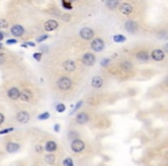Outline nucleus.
<instances>
[{
  "instance_id": "nucleus-5",
  "label": "nucleus",
  "mask_w": 168,
  "mask_h": 166,
  "mask_svg": "<svg viewBox=\"0 0 168 166\" xmlns=\"http://www.w3.org/2000/svg\"><path fill=\"white\" fill-rule=\"evenodd\" d=\"M82 61H83L84 65H87V66H92L96 63V57L93 56L92 53H85L82 57Z\"/></svg>"
},
{
  "instance_id": "nucleus-25",
  "label": "nucleus",
  "mask_w": 168,
  "mask_h": 166,
  "mask_svg": "<svg viewBox=\"0 0 168 166\" xmlns=\"http://www.w3.org/2000/svg\"><path fill=\"white\" fill-rule=\"evenodd\" d=\"M55 110H57V112H59V113H62V112L66 111V106H64V104H58L55 106Z\"/></svg>"
},
{
  "instance_id": "nucleus-28",
  "label": "nucleus",
  "mask_w": 168,
  "mask_h": 166,
  "mask_svg": "<svg viewBox=\"0 0 168 166\" xmlns=\"http://www.w3.org/2000/svg\"><path fill=\"white\" fill-rule=\"evenodd\" d=\"M47 38H48L47 35H41V36H39V37H37V42H38V43H41V42L46 40Z\"/></svg>"
},
{
  "instance_id": "nucleus-32",
  "label": "nucleus",
  "mask_w": 168,
  "mask_h": 166,
  "mask_svg": "<svg viewBox=\"0 0 168 166\" xmlns=\"http://www.w3.org/2000/svg\"><path fill=\"white\" fill-rule=\"evenodd\" d=\"M62 6H64L66 9H71V4L70 2H66V1H62Z\"/></svg>"
},
{
  "instance_id": "nucleus-34",
  "label": "nucleus",
  "mask_w": 168,
  "mask_h": 166,
  "mask_svg": "<svg viewBox=\"0 0 168 166\" xmlns=\"http://www.w3.org/2000/svg\"><path fill=\"white\" fill-rule=\"evenodd\" d=\"M23 47H27V46H31V47H34L35 46V43L34 42H28V43H25V44H23Z\"/></svg>"
},
{
  "instance_id": "nucleus-39",
  "label": "nucleus",
  "mask_w": 168,
  "mask_h": 166,
  "mask_svg": "<svg viewBox=\"0 0 168 166\" xmlns=\"http://www.w3.org/2000/svg\"><path fill=\"white\" fill-rule=\"evenodd\" d=\"M4 37H5V35L2 34V32H0V42L4 39Z\"/></svg>"
},
{
  "instance_id": "nucleus-20",
  "label": "nucleus",
  "mask_w": 168,
  "mask_h": 166,
  "mask_svg": "<svg viewBox=\"0 0 168 166\" xmlns=\"http://www.w3.org/2000/svg\"><path fill=\"white\" fill-rule=\"evenodd\" d=\"M106 6H107L110 9H114L115 7L119 6V1H117V0H108V1L106 2Z\"/></svg>"
},
{
  "instance_id": "nucleus-12",
  "label": "nucleus",
  "mask_w": 168,
  "mask_h": 166,
  "mask_svg": "<svg viewBox=\"0 0 168 166\" xmlns=\"http://www.w3.org/2000/svg\"><path fill=\"white\" fill-rule=\"evenodd\" d=\"M20 90H18V88H11L8 91H7V96L13 99V100H15V99H18L20 98Z\"/></svg>"
},
{
  "instance_id": "nucleus-17",
  "label": "nucleus",
  "mask_w": 168,
  "mask_h": 166,
  "mask_svg": "<svg viewBox=\"0 0 168 166\" xmlns=\"http://www.w3.org/2000/svg\"><path fill=\"white\" fill-rule=\"evenodd\" d=\"M32 97V93L29 90H23V91L20 92V98L23 100V102H29Z\"/></svg>"
},
{
  "instance_id": "nucleus-30",
  "label": "nucleus",
  "mask_w": 168,
  "mask_h": 166,
  "mask_svg": "<svg viewBox=\"0 0 168 166\" xmlns=\"http://www.w3.org/2000/svg\"><path fill=\"white\" fill-rule=\"evenodd\" d=\"M34 58H35L37 61H41V52H36V53H34Z\"/></svg>"
},
{
  "instance_id": "nucleus-1",
  "label": "nucleus",
  "mask_w": 168,
  "mask_h": 166,
  "mask_svg": "<svg viewBox=\"0 0 168 166\" xmlns=\"http://www.w3.org/2000/svg\"><path fill=\"white\" fill-rule=\"evenodd\" d=\"M91 49L94 52H101L105 49V43L101 38H94L91 43Z\"/></svg>"
},
{
  "instance_id": "nucleus-40",
  "label": "nucleus",
  "mask_w": 168,
  "mask_h": 166,
  "mask_svg": "<svg viewBox=\"0 0 168 166\" xmlns=\"http://www.w3.org/2000/svg\"><path fill=\"white\" fill-rule=\"evenodd\" d=\"M4 63V59L1 58V59H0V63Z\"/></svg>"
},
{
  "instance_id": "nucleus-23",
  "label": "nucleus",
  "mask_w": 168,
  "mask_h": 166,
  "mask_svg": "<svg viewBox=\"0 0 168 166\" xmlns=\"http://www.w3.org/2000/svg\"><path fill=\"white\" fill-rule=\"evenodd\" d=\"M121 67L124 70H130V69H133V63H129V61H123L121 63Z\"/></svg>"
},
{
  "instance_id": "nucleus-11",
  "label": "nucleus",
  "mask_w": 168,
  "mask_h": 166,
  "mask_svg": "<svg viewBox=\"0 0 168 166\" xmlns=\"http://www.w3.org/2000/svg\"><path fill=\"white\" fill-rule=\"evenodd\" d=\"M87 121H89V115L85 112H81L76 117V122L80 124V125H85Z\"/></svg>"
},
{
  "instance_id": "nucleus-15",
  "label": "nucleus",
  "mask_w": 168,
  "mask_h": 166,
  "mask_svg": "<svg viewBox=\"0 0 168 166\" xmlns=\"http://www.w3.org/2000/svg\"><path fill=\"white\" fill-rule=\"evenodd\" d=\"M136 58H137V60H139L140 63H146L150 59V54L145 51H140L136 54Z\"/></svg>"
},
{
  "instance_id": "nucleus-35",
  "label": "nucleus",
  "mask_w": 168,
  "mask_h": 166,
  "mask_svg": "<svg viewBox=\"0 0 168 166\" xmlns=\"http://www.w3.org/2000/svg\"><path fill=\"white\" fill-rule=\"evenodd\" d=\"M6 43L8 44V45H11V44H16V43H18V40L16 39H7Z\"/></svg>"
},
{
  "instance_id": "nucleus-26",
  "label": "nucleus",
  "mask_w": 168,
  "mask_h": 166,
  "mask_svg": "<svg viewBox=\"0 0 168 166\" xmlns=\"http://www.w3.org/2000/svg\"><path fill=\"white\" fill-rule=\"evenodd\" d=\"M13 130H14V128H13V127H9V128H5V129L0 130V135H4V134H8V133H12Z\"/></svg>"
},
{
  "instance_id": "nucleus-29",
  "label": "nucleus",
  "mask_w": 168,
  "mask_h": 166,
  "mask_svg": "<svg viewBox=\"0 0 168 166\" xmlns=\"http://www.w3.org/2000/svg\"><path fill=\"white\" fill-rule=\"evenodd\" d=\"M64 166H74V163H73V161H71L70 158H67V159H64Z\"/></svg>"
},
{
  "instance_id": "nucleus-21",
  "label": "nucleus",
  "mask_w": 168,
  "mask_h": 166,
  "mask_svg": "<svg viewBox=\"0 0 168 166\" xmlns=\"http://www.w3.org/2000/svg\"><path fill=\"white\" fill-rule=\"evenodd\" d=\"M45 161L50 165H53L55 163V156L52 155V154H48L47 156H45Z\"/></svg>"
},
{
  "instance_id": "nucleus-19",
  "label": "nucleus",
  "mask_w": 168,
  "mask_h": 166,
  "mask_svg": "<svg viewBox=\"0 0 168 166\" xmlns=\"http://www.w3.org/2000/svg\"><path fill=\"white\" fill-rule=\"evenodd\" d=\"M57 149H58V145H57V143L54 141H48L46 145H45V150L47 152H54Z\"/></svg>"
},
{
  "instance_id": "nucleus-22",
  "label": "nucleus",
  "mask_w": 168,
  "mask_h": 166,
  "mask_svg": "<svg viewBox=\"0 0 168 166\" xmlns=\"http://www.w3.org/2000/svg\"><path fill=\"white\" fill-rule=\"evenodd\" d=\"M113 40L115 43H123V42H126V37L123 35H115V36H113Z\"/></svg>"
},
{
  "instance_id": "nucleus-36",
  "label": "nucleus",
  "mask_w": 168,
  "mask_h": 166,
  "mask_svg": "<svg viewBox=\"0 0 168 166\" xmlns=\"http://www.w3.org/2000/svg\"><path fill=\"white\" fill-rule=\"evenodd\" d=\"M36 151L37 152H41L43 151V147L41 145H36Z\"/></svg>"
},
{
  "instance_id": "nucleus-33",
  "label": "nucleus",
  "mask_w": 168,
  "mask_h": 166,
  "mask_svg": "<svg viewBox=\"0 0 168 166\" xmlns=\"http://www.w3.org/2000/svg\"><path fill=\"white\" fill-rule=\"evenodd\" d=\"M82 104H83V102H82V100H80V102H78V103L75 105V107H74V110H73V112H71V113H74L75 111H77V110L80 109V107L82 106Z\"/></svg>"
},
{
  "instance_id": "nucleus-2",
  "label": "nucleus",
  "mask_w": 168,
  "mask_h": 166,
  "mask_svg": "<svg viewBox=\"0 0 168 166\" xmlns=\"http://www.w3.org/2000/svg\"><path fill=\"white\" fill-rule=\"evenodd\" d=\"M58 86L59 89H61V90H68L71 86V80H70L69 77H67V76H64V77L59 79Z\"/></svg>"
},
{
  "instance_id": "nucleus-4",
  "label": "nucleus",
  "mask_w": 168,
  "mask_h": 166,
  "mask_svg": "<svg viewBox=\"0 0 168 166\" xmlns=\"http://www.w3.org/2000/svg\"><path fill=\"white\" fill-rule=\"evenodd\" d=\"M80 36H81V38H83V39L89 40V39H91L93 36H94V32H93V30L91 28H87V27H85V28L81 29V31H80Z\"/></svg>"
},
{
  "instance_id": "nucleus-18",
  "label": "nucleus",
  "mask_w": 168,
  "mask_h": 166,
  "mask_svg": "<svg viewBox=\"0 0 168 166\" xmlns=\"http://www.w3.org/2000/svg\"><path fill=\"white\" fill-rule=\"evenodd\" d=\"M91 84H92L93 88H101L103 84H104V81L101 77H99V76H94L91 81Z\"/></svg>"
},
{
  "instance_id": "nucleus-6",
  "label": "nucleus",
  "mask_w": 168,
  "mask_h": 166,
  "mask_svg": "<svg viewBox=\"0 0 168 166\" xmlns=\"http://www.w3.org/2000/svg\"><path fill=\"white\" fill-rule=\"evenodd\" d=\"M151 58L154 60V61H162L163 58H165V52L160 50V49H156L153 50L151 53Z\"/></svg>"
},
{
  "instance_id": "nucleus-9",
  "label": "nucleus",
  "mask_w": 168,
  "mask_h": 166,
  "mask_svg": "<svg viewBox=\"0 0 168 166\" xmlns=\"http://www.w3.org/2000/svg\"><path fill=\"white\" fill-rule=\"evenodd\" d=\"M133 6L130 5V4H128V2H123L122 5H120V11H121L122 14H124V15H129V14H131L133 13Z\"/></svg>"
},
{
  "instance_id": "nucleus-16",
  "label": "nucleus",
  "mask_w": 168,
  "mask_h": 166,
  "mask_svg": "<svg viewBox=\"0 0 168 166\" xmlns=\"http://www.w3.org/2000/svg\"><path fill=\"white\" fill-rule=\"evenodd\" d=\"M64 68L67 72H74L76 69V63L73 60H67V61L64 63Z\"/></svg>"
},
{
  "instance_id": "nucleus-13",
  "label": "nucleus",
  "mask_w": 168,
  "mask_h": 166,
  "mask_svg": "<svg viewBox=\"0 0 168 166\" xmlns=\"http://www.w3.org/2000/svg\"><path fill=\"white\" fill-rule=\"evenodd\" d=\"M20 144L18 143H15V142H9V143L6 145V150L7 152H9V154H14V152H16L20 150Z\"/></svg>"
},
{
  "instance_id": "nucleus-3",
  "label": "nucleus",
  "mask_w": 168,
  "mask_h": 166,
  "mask_svg": "<svg viewBox=\"0 0 168 166\" xmlns=\"http://www.w3.org/2000/svg\"><path fill=\"white\" fill-rule=\"evenodd\" d=\"M84 148H85V144H84V142L82 140L76 138V140H74L71 142V150L74 152H82L84 150Z\"/></svg>"
},
{
  "instance_id": "nucleus-10",
  "label": "nucleus",
  "mask_w": 168,
  "mask_h": 166,
  "mask_svg": "<svg viewBox=\"0 0 168 166\" xmlns=\"http://www.w3.org/2000/svg\"><path fill=\"white\" fill-rule=\"evenodd\" d=\"M44 28H45L46 31H53V30H55L58 28V22L55 20H48L44 24Z\"/></svg>"
},
{
  "instance_id": "nucleus-8",
  "label": "nucleus",
  "mask_w": 168,
  "mask_h": 166,
  "mask_svg": "<svg viewBox=\"0 0 168 166\" xmlns=\"http://www.w3.org/2000/svg\"><path fill=\"white\" fill-rule=\"evenodd\" d=\"M11 32H12L13 36L20 37V36H22L24 34V28L22 25H20V24H15V25H13L11 28Z\"/></svg>"
},
{
  "instance_id": "nucleus-38",
  "label": "nucleus",
  "mask_w": 168,
  "mask_h": 166,
  "mask_svg": "<svg viewBox=\"0 0 168 166\" xmlns=\"http://www.w3.org/2000/svg\"><path fill=\"white\" fill-rule=\"evenodd\" d=\"M59 130H60V125L55 124V125H54V132H59Z\"/></svg>"
},
{
  "instance_id": "nucleus-31",
  "label": "nucleus",
  "mask_w": 168,
  "mask_h": 166,
  "mask_svg": "<svg viewBox=\"0 0 168 166\" xmlns=\"http://www.w3.org/2000/svg\"><path fill=\"white\" fill-rule=\"evenodd\" d=\"M7 25H8V22H7L6 20H1L0 21V28H7Z\"/></svg>"
},
{
  "instance_id": "nucleus-41",
  "label": "nucleus",
  "mask_w": 168,
  "mask_h": 166,
  "mask_svg": "<svg viewBox=\"0 0 168 166\" xmlns=\"http://www.w3.org/2000/svg\"><path fill=\"white\" fill-rule=\"evenodd\" d=\"M1 50H2V44L0 43V51H1Z\"/></svg>"
},
{
  "instance_id": "nucleus-14",
  "label": "nucleus",
  "mask_w": 168,
  "mask_h": 166,
  "mask_svg": "<svg viewBox=\"0 0 168 166\" xmlns=\"http://www.w3.org/2000/svg\"><path fill=\"white\" fill-rule=\"evenodd\" d=\"M124 28L129 32H135L137 30V28H138V25H137V23L135 21H127L126 24H124Z\"/></svg>"
},
{
  "instance_id": "nucleus-27",
  "label": "nucleus",
  "mask_w": 168,
  "mask_h": 166,
  "mask_svg": "<svg viewBox=\"0 0 168 166\" xmlns=\"http://www.w3.org/2000/svg\"><path fill=\"white\" fill-rule=\"evenodd\" d=\"M110 63V59H101V61H100V65L103 66V67H106V66H108V63Z\"/></svg>"
},
{
  "instance_id": "nucleus-7",
  "label": "nucleus",
  "mask_w": 168,
  "mask_h": 166,
  "mask_svg": "<svg viewBox=\"0 0 168 166\" xmlns=\"http://www.w3.org/2000/svg\"><path fill=\"white\" fill-rule=\"evenodd\" d=\"M16 120L21 124H27L30 120V114L27 111H21L16 114Z\"/></svg>"
},
{
  "instance_id": "nucleus-24",
  "label": "nucleus",
  "mask_w": 168,
  "mask_h": 166,
  "mask_svg": "<svg viewBox=\"0 0 168 166\" xmlns=\"http://www.w3.org/2000/svg\"><path fill=\"white\" fill-rule=\"evenodd\" d=\"M48 118H50V113L48 112H44V113L38 115V120H47Z\"/></svg>"
},
{
  "instance_id": "nucleus-37",
  "label": "nucleus",
  "mask_w": 168,
  "mask_h": 166,
  "mask_svg": "<svg viewBox=\"0 0 168 166\" xmlns=\"http://www.w3.org/2000/svg\"><path fill=\"white\" fill-rule=\"evenodd\" d=\"M4 121H5V115L2 114V113H0V125H1Z\"/></svg>"
}]
</instances>
